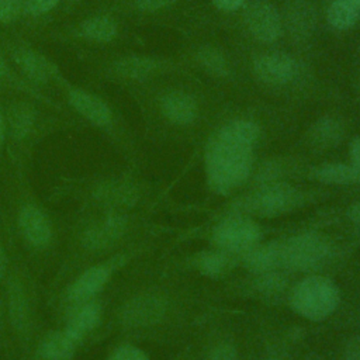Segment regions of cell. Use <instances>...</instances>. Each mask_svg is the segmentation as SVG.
<instances>
[{"label":"cell","mask_w":360,"mask_h":360,"mask_svg":"<svg viewBox=\"0 0 360 360\" xmlns=\"http://www.w3.org/2000/svg\"><path fill=\"white\" fill-rule=\"evenodd\" d=\"M252 166V146L239 142L221 131L208 142L205 167L210 186L225 194L242 184Z\"/></svg>","instance_id":"obj_1"},{"label":"cell","mask_w":360,"mask_h":360,"mask_svg":"<svg viewBox=\"0 0 360 360\" xmlns=\"http://www.w3.org/2000/svg\"><path fill=\"white\" fill-rule=\"evenodd\" d=\"M339 304V291L326 277L311 276L302 280L291 295L294 311L304 318L321 321L329 316Z\"/></svg>","instance_id":"obj_2"},{"label":"cell","mask_w":360,"mask_h":360,"mask_svg":"<svg viewBox=\"0 0 360 360\" xmlns=\"http://www.w3.org/2000/svg\"><path fill=\"white\" fill-rule=\"evenodd\" d=\"M300 201V193L287 183H270L253 191L242 202L243 210L260 217H276L291 211Z\"/></svg>","instance_id":"obj_3"},{"label":"cell","mask_w":360,"mask_h":360,"mask_svg":"<svg viewBox=\"0 0 360 360\" xmlns=\"http://www.w3.org/2000/svg\"><path fill=\"white\" fill-rule=\"evenodd\" d=\"M329 255L328 240L318 233H304L281 245V264L308 270L318 266Z\"/></svg>","instance_id":"obj_4"},{"label":"cell","mask_w":360,"mask_h":360,"mask_svg":"<svg viewBox=\"0 0 360 360\" xmlns=\"http://www.w3.org/2000/svg\"><path fill=\"white\" fill-rule=\"evenodd\" d=\"M259 236V226L246 218H231L222 221L214 229L215 245L229 252H243L252 249Z\"/></svg>","instance_id":"obj_5"},{"label":"cell","mask_w":360,"mask_h":360,"mask_svg":"<svg viewBox=\"0 0 360 360\" xmlns=\"http://www.w3.org/2000/svg\"><path fill=\"white\" fill-rule=\"evenodd\" d=\"M245 21L252 35L262 42H273L281 31L280 17L276 8L267 1H255L245 14Z\"/></svg>","instance_id":"obj_6"},{"label":"cell","mask_w":360,"mask_h":360,"mask_svg":"<svg viewBox=\"0 0 360 360\" xmlns=\"http://www.w3.org/2000/svg\"><path fill=\"white\" fill-rule=\"evenodd\" d=\"M165 301L152 294H143L132 298L122 309V322L132 328L149 326L163 318Z\"/></svg>","instance_id":"obj_7"},{"label":"cell","mask_w":360,"mask_h":360,"mask_svg":"<svg viewBox=\"0 0 360 360\" xmlns=\"http://www.w3.org/2000/svg\"><path fill=\"white\" fill-rule=\"evenodd\" d=\"M253 72L264 83L284 84L294 77L297 65L290 55L283 52H271L260 55L255 59Z\"/></svg>","instance_id":"obj_8"},{"label":"cell","mask_w":360,"mask_h":360,"mask_svg":"<svg viewBox=\"0 0 360 360\" xmlns=\"http://www.w3.org/2000/svg\"><path fill=\"white\" fill-rule=\"evenodd\" d=\"M70 104L75 107L77 112H80L84 118L91 121L96 125H105L111 120V112L107 104L98 98L97 96L87 93L84 90L76 89L69 93Z\"/></svg>","instance_id":"obj_9"},{"label":"cell","mask_w":360,"mask_h":360,"mask_svg":"<svg viewBox=\"0 0 360 360\" xmlns=\"http://www.w3.org/2000/svg\"><path fill=\"white\" fill-rule=\"evenodd\" d=\"M163 115L173 124H190L197 115V105L194 100L181 91H172L162 100Z\"/></svg>","instance_id":"obj_10"},{"label":"cell","mask_w":360,"mask_h":360,"mask_svg":"<svg viewBox=\"0 0 360 360\" xmlns=\"http://www.w3.org/2000/svg\"><path fill=\"white\" fill-rule=\"evenodd\" d=\"M20 225L25 238L34 245H44L51 236V228L46 218L35 207L27 205L21 210Z\"/></svg>","instance_id":"obj_11"},{"label":"cell","mask_w":360,"mask_h":360,"mask_svg":"<svg viewBox=\"0 0 360 360\" xmlns=\"http://www.w3.org/2000/svg\"><path fill=\"white\" fill-rule=\"evenodd\" d=\"M124 231V221L120 217H110L103 224L93 226L87 231L84 242L89 248H105L115 242Z\"/></svg>","instance_id":"obj_12"},{"label":"cell","mask_w":360,"mask_h":360,"mask_svg":"<svg viewBox=\"0 0 360 360\" xmlns=\"http://www.w3.org/2000/svg\"><path fill=\"white\" fill-rule=\"evenodd\" d=\"M15 60L21 70L35 82H46L55 72L51 62L32 51H21L15 55Z\"/></svg>","instance_id":"obj_13"},{"label":"cell","mask_w":360,"mask_h":360,"mask_svg":"<svg viewBox=\"0 0 360 360\" xmlns=\"http://www.w3.org/2000/svg\"><path fill=\"white\" fill-rule=\"evenodd\" d=\"M281 264V246L280 245H266L250 250L246 256V266L252 271L267 273Z\"/></svg>","instance_id":"obj_14"},{"label":"cell","mask_w":360,"mask_h":360,"mask_svg":"<svg viewBox=\"0 0 360 360\" xmlns=\"http://www.w3.org/2000/svg\"><path fill=\"white\" fill-rule=\"evenodd\" d=\"M315 177L329 184H353L360 183V169L340 163L323 165L315 170Z\"/></svg>","instance_id":"obj_15"},{"label":"cell","mask_w":360,"mask_h":360,"mask_svg":"<svg viewBox=\"0 0 360 360\" xmlns=\"http://www.w3.org/2000/svg\"><path fill=\"white\" fill-rule=\"evenodd\" d=\"M343 135V129L333 118H321L309 131V139L319 148L335 146Z\"/></svg>","instance_id":"obj_16"},{"label":"cell","mask_w":360,"mask_h":360,"mask_svg":"<svg viewBox=\"0 0 360 360\" xmlns=\"http://www.w3.org/2000/svg\"><path fill=\"white\" fill-rule=\"evenodd\" d=\"M108 271L104 267H93L80 276L72 288V297L76 300H86L96 294L107 281Z\"/></svg>","instance_id":"obj_17"},{"label":"cell","mask_w":360,"mask_h":360,"mask_svg":"<svg viewBox=\"0 0 360 360\" xmlns=\"http://www.w3.org/2000/svg\"><path fill=\"white\" fill-rule=\"evenodd\" d=\"M8 124L11 127V132L17 138H24L32 128L35 121V110L28 103H14L8 108L7 114Z\"/></svg>","instance_id":"obj_18"},{"label":"cell","mask_w":360,"mask_h":360,"mask_svg":"<svg viewBox=\"0 0 360 360\" xmlns=\"http://www.w3.org/2000/svg\"><path fill=\"white\" fill-rule=\"evenodd\" d=\"M100 319V309L96 304H87L82 307L77 314L72 318L66 333L76 342L79 340L84 333L91 330Z\"/></svg>","instance_id":"obj_19"},{"label":"cell","mask_w":360,"mask_h":360,"mask_svg":"<svg viewBox=\"0 0 360 360\" xmlns=\"http://www.w3.org/2000/svg\"><path fill=\"white\" fill-rule=\"evenodd\" d=\"M114 69L122 77L143 79L148 77L156 69V62L145 56H128L120 59L115 63Z\"/></svg>","instance_id":"obj_20"},{"label":"cell","mask_w":360,"mask_h":360,"mask_svg":"<svg viewBox=\"0 0 360 360\" xmlns=\"http://www.w3.org/2000/svg\"><path fill=\"white\" fill-rule=\"evenodd\" d=\"M73 343L75 340L66 332L52 333L42 342L41 353L48 360H65L70 356Z\"/></svg>","instance_id":"obj_21"},{"label":"cell","mask_w":360,"mask_h":360,"mask_svg":"<svg viewBox=\"0 0 360 360\" xmlns=\"http://www.w3.org/2000/svg\"><path fill=\"white\" fill-rule=\"evenodd\" d=\"M82 32L97 42L111 41L117 34V27L108 17H91L82 24Z\"/></svg>","instance_id":"obj_22"},{"label":"cell","mask_w":360,"mask_h":360,"mask_svg":"<svg viewBox=\"0 0 360 360\" xmlns=\"http://www.w3.org/2000/svg\"><path fill=\"white\" fill-rule=\"evenodd\" d=\"M359 17H360L359 8L340 0H336L328 8V21L339 30H346L354 25Z\"/></svg>","instance_id":"obj_23"},{"label":"cell","mask_w":360,"mask_h":360,"mask_svg":"<svg viewBox=\"0 0 360 360\" xmlns=\"http://www.w3.org/2000/svg\"><path fill=\"white\" fill-rule=\"evenodd\" d=\"M219 131L222 134H225L239 142L250 145V146H253V143L256 142V139L259 136L257 125L250 121H243V120L232 121V122L226 124L225 127H222Z\"/></svg>","instance_id":"obj_24"},{"label":"cell","mask_w":360,"mask_h":360,"mask_svg":"<svg viewBox=\"0 0 360 360\" xmlns=\"http://www.w3.org/2000/svg\"><path fill=\"white\" fill-rule=\"evenodd\" d=\"M200 63L202 68H205L210 73L215 76H225L228 73V65L225 58L218 52L215 48L211 46H204L198 51L197 55Z\"/></svg>","instance_id":"obj_25"},{"label":"cell","mask_w":360,"mask_h":360,"mask_svg":"<svg viewBox=\"0 0 360 360\" xmlns=\"http://www.w3.org/2000/svg\"><path fill=\"white\" fill-rule=\"evenodd\" d=\"M198 269L208 276H215L222 273L228 266V259L222 253L217 252H208L198 257Z\"/></svg>","instance_id":"obj_26"},{"label":"cell","mask_w":360,"mask_h":360,"mask_svg":"<svg viewBox=\"0 0 360 360\" xmlns=\"http://www.w3.org/2000/svg\"><path fill=\"white\" fill-rule=\"evenodd\" d=\"M10 314H11L13 322L17 326L24 325V321H25V316H27V309H25V301H24L22 291L18 287H14L13 291H11Z\"/></svg>","instance_id":"obj_27"},{"label":"cell","mask_w":360,"mask_h":360,"mask_svg":"<svg viewBox=\"0 0 360 360\" xmlns=\"http://www.w3.org/2000/svg\"><path fill=\"white\" fill-rule=\"evenodd\" d=\"M28 0H0V21L10 22L27 10Z\"/></svg>","instance_id":"obj_28"},{"label":"cell","mask_w":360,"mask_h":360,"mask_svg":"<svg viewBox=\"0 0 360 360\" xmlns=\"http://www.w3.org/2000/svg\"><path fill=\"white\" fill-rule=\"evenodd\" d=\"M59 0H28L27 1V11L30 14H44L52 10Z\"/></svg>","instance_id":"obj_29"},{"label":"cell","mask_w":360,"mask_h":360,"mask_svg":"<svg viewBox=\"0 0 360 360\" xmlns=\"http://www.w3.org/2000/svg\"><path fill=\"white\" fill-rule=\"evenodd\" d=\"M208 360H236V353L231 345L222 343L210 353Z\"/></svg>","instance_id":"obj_30"},{"label":"cell","mask_w":360,"mask_h":360,"mask_svg":"<svg viewBox=\"0 0 360 360\" xmlns=\"http://www.w3.org/2000/svg\"><path fill=\"white\" fill-rule=\"evenodd\" d=\"M111 360H148V357L138 349L131 347V346H125L121 347Z\"/></svg>","instance_id":"obj_31"},{"label":"cell","mask_w":360,"mask_h":360,"mask_svg":"<svg viewBox=\"0 0 360 360\" xmlns=\"http://www.w3.org/2000/svg\"><path fill=\"white\" fill-rule=\"evenodd\" d=\"M176 0H136V6L143 11H155L163 8Z\"/></svg>","instance_id":"obj_32"},{"label":"cell","mask_w":360,"mask_h":360,"mask_svg":"<svg viewBox=\"0 0 360 360\" xmlns=\"http://www.w3.org/2000/svg\"><path fill=\"white\" fill-rule=\"evenodd\" d=\"M346 360H360V336L353 338L345 352Z\"/></svg>","instance_id":"obj_33"},{"label":"cell","mask_w":360,"mask_h":360,"mask_svg":"<svg viewBox=\"0 0 360 360\" xmlns=\"http://www.w3.org/2000/svg\"><path fill=\"white\" fill-rule=\"evenodd\" d=\"M212 3H214L219 10L232 11V10H236L238 7H240V4L243 3V0H212Z\"/></svg>","instance_id":"obj_34"},{"label":"cell","mask_w":360,"mask_h":360,"mask_svg":"<svg viewBox=\"0 0 360 360\" xmlns=\"http://www.w3.org/2000/svg\"><path fill=\"white\" fill-rule=\"evenodd\" d=\"M350 158L354 167L360 169V138L353 139L350 145Z\"/></svg>","instance_id":"obj_35"},{"label":"cell","mask_w":360,"mask_h":360,"mask_svg":"<svg viewBox=\"0 0 360 360\" xmlns=\"http://www.w3.org/2000/svg\"><path fill=\"white\" fill-rule=\"evenodd\" d=\"M347 215H349V218H350L353 222L360 224V202L353 204V205L349 208Z\"/></svg>","instance_id":"obj_36"},{"label":"cell","mask_w":360,"mask_h":360,"mask_svg":"<svg viewBox=\"0 0 360 360\" xmlns=\"http://www.w3.org/2000/svg\"><path fill=\"white\" fill-rule=\"evenodd\" d=\"M4 134H6V122H4V118H3L1 111H0V145L4 141Z\"/></svg>","instance_id":"obj_37"},{"label":"cell","mask_w":360,"mask_h":360,"mask_svg":"<svg viewBox=\"0 0 360 360\" xmlns=\"http://www.w3.org/2000/svg\"><path fill=\"white\" fill-rule=\"evenodd\" d=\"M4 270H6V256H4L3 250H1V246H0V277H3Z\"/></svg>","instance_id":"obj_38"},{"label":"cell","mask_w":360,"mask_h":360,"mask_svg":"<svg viewBox=\"0 0 360 360\" xmlns=\"http://www.w3.org/2000/svg\"><path fill=\"white\" fill-rule=\"evenodd\" d=\"M6 73H7V65H6V62H4V59L0 53V77H3Z\"/></svg>","instance_id":"obj_39"},{"label":"cell","mask_w":360,"mask_h":360,"mask_svg":"<svg viewBox=\"0 0 360 360\" xmlns=\"http://www.w3.org/2000/svg\"><path fill=\"white\" fill-rule=\"evenodd\" d=\"M340 1H345V3H347V4H350L356 8H360V0H340Z\"/></svg>","instance_id":"obj_40"}]
</instances>
